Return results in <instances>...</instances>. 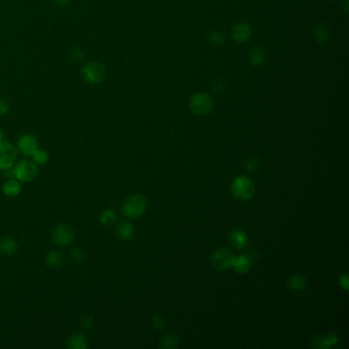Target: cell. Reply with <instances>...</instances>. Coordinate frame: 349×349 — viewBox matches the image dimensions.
Returning <instances> with one entry per match:
<instances>
[{
    "label": "cell",
    "instance_id": "ffe728a7",
    "mask_svg": "<svg viewBox=\"0 0 349 349\" xmlns=\"http://www.w3.org/2000/svg\"><path fill=\"white\" fill-rule=\"evenodd\" d=\"M178 346V337L177 335L170 333L167 334L162 338L161 342H160V347L162 348H175Z\"/></svg>",
    "mask_w": 349,
    "mask_h": 349
},
{
    "label": "cell",
    "instance_id": "83f0119b",
    "mask_svg": "<svg viewBox=\"0 0 349 349\" xmlns=\"http://www.w3.org/2000/svg\"><path fill=\"white\" fill-rule=\"evenodd\" d=\"M9 110H10L9 104L4 100H0V115L4 116V115L8 114Z\"/></svg>",
    "mask_w": 349,
    "mask_h": 349
},
{
    "label": "cell",
    "instance_id": "8fae6325",
    "mask_svg": "<svg viewBox=\"0 0 349 349\" xmlns=\"http://www.w3.org/2000/svg\"><path fill=\"white\" fill-rule=\"evenodd\" d=\"M21 191H22L21 183L16 178L7 179L5 183L3 184V187H2L3 194H5L6 197H9V198H13V197L19 196Z\"/></svg>",
    "mask_w": 349,
    "mask_h": 349
},
{
    "label": "cell",
    "instance_id": "e0dca14e",
    "mask_svg": "<svg viewBox=\"0 0 349 349\" xmlns=\"http://www.w3.org/2000/svg\"><path fill=\"white\" fill-rule=\"evenodd\" d=\"M251 260L247 255H241L240 257H235L233 268L235 270L236 272L245 273L250 270Z\"/></svg>",
    "mask_w": 349,
    "mask_h": 349
},
{
    "label": "cell",
    "instance_id": "f1b7e54d",
    "mask_svg": "<svg viewBox=\"0 0 349 349\" xmlns=\"http://www.w3.org/2000/svg\"><path fill=\"white\" fill-rule=\"evenodd\" d=\"M165 325V320L162 316L160 315H156V316H154L153 318V326L155 327L156 329H162Z\"/></svg>",
    "mask_w": 349,
    "mask_h": 349
},
{
    "label": "cell",
    "instance_id": "44dd1931",
    "mask_svg": "<svg viewBox=\"0 0 349 349\" xmlns=\"http://www.w3.org/2000/svg\"><path fill=\"white\" fill-rule=\"evenodd\" d=\"M100 220L103 226L109 227L111 225H113V223L117 220V213L114 210H112V209H107V210H105L101 214Z\"/></svg>",
    "mask_w": 349,
    "mask_h": 349
},
{
    "label": "cell",
    "instance_id": "7a4b0ae2",
    "mask_svg": "<svg viewBox=\"0 0 349 349\" xmlns=\"http://www.w3.org/2000/svg\"><path fill=\"white\" fill-rule=\"evenodd\" d=\"M232 192L233 196L238 200L247 201L253 197V181L246 176L236 177L232 184Z\"/></svg>",
    "mask_w": 349,
    "mask_h": 349
},
{
    "label": "cell",
    "instance_id": "4fadbf2b",
    "mask_svg": "<svg viewBox=\"0 0 349 349\" xmlns=\"http://www.w3.org/2000/svg\"><path fill=\"white\" fill-rule=\"evenodd\" d=\"M231 242L238 249H244L248 245V235L242 230H233L230 235Z\"/></svg>",
    "mask_w": 349,
    "mask_h": 349
},
{
    "label": "cell",
    "instance_id": "d6a6232c",
    "mask_svg": "<svg viewBox=\"0 0 349 349\" xmlns=\"http://www.w3.org/2000/svg\"><path fill=\"white\" fill-rule=\"evenodd\" d=\"M3 137H4V134H3V131L0 129V142H2L3 141Z\"/></svg>",
    "mask_w": 349,
    "mask_h": 349
},
{
    "label": "cell",
    "instance_id": "d4e9b609",
    "mask_svg": "<svg viewBox=\"0 0 349 349\" xmlns=\"http://www.w3.org/2000/svg\"><path fill=\"white\" fill-rule=\"evenodd\" d=\"M70 256H71V258L76 262H82L85 257L83 251L80 249H73L71 251V253H70Z\"/></svg>",
    "mask_w": 349,
    "mask_h": 349
},
{
    "label": "cell",
    "instance_id": "9c48e42d",
    "mask_svg": "<svg viewBox=\"0 0 349 349\" xmlns=\"http://www.w3.org/2000/svg\"><path fill=\"white\" fill-rule=\"evenodd\" d=\"M18 150L26 156H32L38 150V142L32 134H24L18 141Z\"/></svg>",
    "mask_w": 349,
    "mask_h": 349
},
{
    "label": "cell",
    "instance_id": "603a6c76",
    "mask_svg": "<svg viewBox=\"0 0 349 349\" xmlns=\"http://www.w3.org/2000/svg\"><path fill=\"white\" fill-rule=\"evenodd\" d=\"M337 342V338L335 335H329L327 337H323V338H318L314 341L315 345H313L314 347H319V348H328L329 346L333 345Z\"/></svg>",
    "mask_w": 349,
    "mask_h": 349
},
{
    "label": "cell",
    "instance_id": "5b68a950",
    "mask_svg": "<svg viewBox=\"0 0 349 349\" xmlns=\"http://www.w3.org/2000/svg\"><path fill=\"white\" fill-rule=\"evenodd\" d=\"M82 75L90 84H99L106 78L107 70L104 65L97 62H91L83 67Z\"/></svg>",
    "mask_w": 349,
    "mask_h": 349
},
{
    "label": "cell",
    "instance_id": "f546056e",
    "mask_svg": "<svg viewBox=\"0 0 349 349\" xmlns=\"http://www.w3.org/2000/svg\"><path fill=\"white\" fill-rule=\"evenodd\" d=\"M81 324H82V327H83V328L89 329V328L92 327V318H91L90 316H84V317H82Z\"/></svg>",
    "mask_w": 349,
    "mask_h": 349
},
{
    "label": "cell",
    "instance_id": "ba28073f",
    "mask_svg": "<svg viewBox=\"0 0 349 349\" xmlns=\"http://www.w3.org/2000/svg\"><path fill=\"white\" fill-rule=\"evenodd\" d=\"M75 233L73 229L68 225H60L52 232V241L60 247H67L74 241Z\"/></svg>",
    "mask_w": 349,
    "mask_h": 349
},
{
    "label": "cell",
    "instance_id": "cb8c5ba5",
    "mask_svg": "<svg viewBox=\"0 0 349 349\" xmlns=\"http://www.w3.org/2000/svg\"><path fill=\"white\" fill-rule=\"evenodd\" d=\"M32 157H33V161L37 165H45L49 160V155L47 154V152L39 149L33 154Z\"/></svg>",
    "mask_w": 349,
    "mask_h": 349
},
{
    "label": "cell",
    "instance_id": "9a60e30c",
    "mask_svg": "<svg viewBox=\"0 0 349 349\" xmlns=\"http://www.w3.org/2000/svg\"><path fill=\"white\" fill-rule=\"evenodd\" d=\"M117 234L122 240H130L134 234V229L131 223L127 221H122L117 226Z\"/></svg>",
    "mask_w": 349,
    "mask_h": 349
},
{
    "label": "cell",
    "instance_id": "d6986e66",
    "mask_svg": "<svg viewBox=\"0 0 349 349\" xmlns=\"http://www.w3.org/2000/svg\"><path fill=\"white\" fill-rule=\"evenodd\" d=\"M307 281L302 274H294L290 277L289 287L294 291H302L306 288Z\"/></svg>",
    "mask_w": 349,
    "mask_h": 349
},
{
    "label": "cell",
    "instance_id": "8992f818",
    "mask_svg": "<svg viewBox=\"0 0 349 349\" xmlns=\"http://www.w3.org/2000/svg\"><path fill=\"white\" fill-rule=\"evenodd\" d=\"M234 259L235 255L233 251L227 248H220L214 251L211 256V263L214 269L218 271H226L233 268Z\"/></svg>",
    "mask_w": 349,
    "mask_h": 349
},
{
    "label": "cell",
    "instance_id": "7c38bea8",
    "mask_svg": "<svg viewBox=\"0 0 349 349\" xmlns=\"http://www.w3.org/2000/svg\"><path fill=\"white\" fill-rule=\"evenodd\" d=\"M67 347L70 349H86L88 347L85 335L82 333H74L67 340Z\"/></svg>",
    "mask_w": 349,
    "mask_h": 349
},
{
    "label": "cell",
    "instance_id": "52a82bcc",
    "mask_svg": "<svg viewBox=\"0 0 349 349\" xmlns=\"http://www.w3.org/2000/svg\"><path fill=\"white\" fill-rule=\"evenodd\" d=\"M18 159V150L7 142H0V169L12 168Z\"/></svg>",
    "mask_w": 349,
    "mask_h": 349
},
{
    "label": "cell",
    "instance_id": "2e32d148",
    "mask_svg": "<svg viewBox=\"0 0 349 349\" xmlns=\"http://www.w3.org/2000/svg\"><path fill=\"white\" fill-rule=\"evenodd\" d=\"M45 261L49 268L57 269V268H60L61 265L63 264L64 255L60 252V251H55V250L50 251V252H48L45 257Z\"/></svg>",
    "mask_w": 349,
    "mask_h": 349
},
{
    "label": "cell",
    "instance_id": "277c9868",
    "mask_svg": "<svg viewBox=\"0 0 349 349\" xmlns=\"http://www.w3.org/2000/svg\"><path fill=\"white\" fill-rule=\"evenodd\" d=\"M190 107L194 114L198 116H205L212 111L213 101L211 96L206 93H194L191 97Z\"/></svg>",
    "mask_w": 349,
    "mask_h": 349
},
{
    "label": "cell",
    "instance_id": "484cf974",
    "mask_svg": "<svg viewBox=\"0 0 349 349\" xmlns=\"http://www.w3.org/2000/svg\"><path fill=\"white\" fill-rule=\"evenodd\" d=\"M259 161L257 158H249L246 161V168L249 171H255L258 168Z\"/></svg>",
    "mask_w": 349,
    "mask_h": 349
},
{
    "label": "cell",
    "instance_id": "4316f807",
    "mask_svg": "<svg viewBox=\"0 0 349 349\" xmlns=\"http://www.w3.org/2000/svg\"><path fill=\"white\" fill-rule=\"evenodd\" d=\"M210 39L213 43L215 44H222L223 41H225V35H223L221 32L215 31L211 34Z\"/></svg>",
    "mask_w": 349,
    "mask_h": 349
},
{
    "label": "cell",
    "instance_id": "30bf717a",
    "mask_svg": "<svg viewBox=\"0 0 349 349\" xmlns=\"http://www.w3.org/2000/svg\"><path fill=\"white\" fill-rule=\"evenodd\" d=\"M252 36V28L247 23H240L233 27L232 31L233 39L238 43H245Z\"/></svg>",
    "mask_w": 349,
    "mask_h": 349
},
{
    "label": "cell",
    "instance_id": "5bb4252c",
    "mask_svg": "<svg viewBox=\"0 0 349 349\" xmlns=\"http://www.w3.org/2000/svg\"><path fill=\"white\" fill-rule=\"evenodd\" d=\"M18 250V244L16 240L9 236L0 239V252L4 255H13Z\"/></svg>",
    "mask_w": 349,
    "mask_h": 349
},
{
    "label": "cell",
    "instance_id": "ac0fdd59",
    "mask_svg": "<svg viewBox=\"0 0 349 349\" xmlns=\"http://www.w3.org/2000/svg\"><path fill=\"white\" fill-rule=\"evenodd\" d=\"M314 38L319 44H326L330 39V31L328 28L324 25H318L315 27L314 30Z\"/></svg>",
    "mask_w": 349,
    "mask_h": 349
},
{
    "label": "cell",
    "instance_id": "3957f363",
    "mask_svg": "<svg viewBox=\"0 0 349 349\" xmlns=\"http://www.w3.org/2000/svg\"><path fill=\"white\" fill-rule=\"evenodd\" d=\"M13 174L20 183H30L38 175V165L30 160L20 161L13 168Z\"/></svg>",
    "mask_w": 349,
    "mask_h": 349
},
{
    "label": "cell",
    "instance_id": "4dcf8cb0",
    "mask_svg": "<svg viewBox=\"0 0 349 349\" xmlns=\"http://www.w3.org/2000/svg\"><path fill=\"white\" fill-rule=\"evenodd\" d=\"M340 285H341V287L344 288V290H346V291L348 290L349 284H348V275H347V273L341 275V277H340Z\"/></svg>",
    "mask_w": 349,
    "mask_h": 349
},
{
    "label": "cell",
    "instance_id": "7402d4cb",
    "mask_svg": "<svg viewBox=\"0 0 349 349\" xmlns=\"http://www.w3.org/2000/svg\"><path fill=\"white\" fill-rule=\"evenodd\" d=\"M264 58H265V52L261 47L254 48L250 53V61L255 66L261 65L264 62Z\"/></svg>",
    "mask_w": 349,
    "mask_h": 349
},
{
    "label": "cell",
    "instance_id": "1f68e13d",
    "mask_svg": "<svg viewBox=\"0 0 349 349\" xmlns=\"http://www.w3.org/2000/svg\"><path fill=\"white\" fill-rule=\"evenodd\" d=\"M54 1L60 5H66V4H69L71 0H54Z\"/></svg>",
    "mask_w": 349,
    "mask_h": 349
},
{
    "label": "cell",
    "instance_id": "6da1fadb",
    "mask_svg": "<svg viewBox=\"0 0 349 349\" xmlns=\"http://www.w3.org/2000/svg\"><path fill=\"white\" fill-rule=\"evenodd\" d=\"M147 209V200L141 194L130 196L122 206L123 214L128 218L141 217Z\"/></svg>",
    "mask_w": 349,
    "mask_h": 349
}]
</instances>
